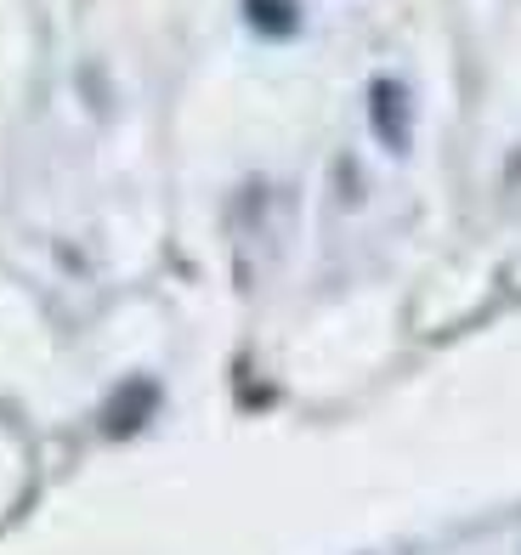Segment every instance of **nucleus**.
<instances>
[{"label": "nucleus", "instance_id": "nucleus-2", "mask_svg": "<svg viewBox=\"0 0 521 555\" xmlns=\"http://www.w3.org/2000/svg\"><path fill=\"white\" fill-rule=\"evenodd\" d=\"M250 17L261 35H289L295 29V7L289 0H250Z\"/></svg>", "mask_w": 521, "mask_h": 555}, {"label": "nucleus", "instance_id": "nucleus-1", "mask_svg": "<svg viewBox=\"0 0 521 555\" xmlns=\"http://www.w3.org/2000/svg\"><path fill=\"white\" fill-rule=\"evenodd\" d=\"M368 103H375V131H380V142L403 154V147H408V91L396 86V80H380L375 91H368Z\"/></svg>", "mask_w": 521, "mask_h": 555}]
</instances>
